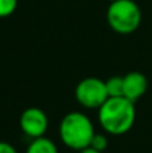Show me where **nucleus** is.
Listing matches in <instances>:
<instances>
[{"label": "nucleus", "instance_id": "1a4fd4ad", "mask_svg": "<svg viewBox=\"0 0 152 153\" xmlns=\"http://www.w3.org/2000/svg\"><path fill=\"white\" fill-rule=\"evenodd\" d=\"M18 8V0H0V19L11 16Z\"/></svg>", "mask_w": 152, "mask_h": 153}, {"label": "nucleus", "instance_id": "f8f14e48", "mask_svg": "<svg viewBox=\"0 0 152 153\" xmlns=\"http://www.w3.org/2000/svg\"><path fill=\"white\" fill-rule=\"evenodd\" d=\"M80 153H102V152L97 151V149L92 148V146H88V148H85V149H82V151H80Z\"/></svg>", "mask_w": 152, "mask_h": 153}, {"label": "nucleus", "instance_id": "7ed1b4c3", "mask_svg": "<svg viewBox=\"0 0 152 153\" xmlns=\"http://www.w3.org/2000/svg\"><path fill=\"white\" fill-rule=\"evenodd\" d=\"M142 10L135 0H115L110 1L107 11L109 27L120 35L135 32L142 24Z\"/></svg>", "mask_w": 152, "mask_h": 153}, {"label": "nucleus", "instance_id": "9b49d317", "mask_svg": "<svg viewBox=\"0 0 152 153\" xmlns=\"http://www.w3.org/2000/svg\"><path fill=\"white\" fill-rule=\"evenodd\" d=\"M0 153H18L16 148L7 141H0Z\"/></svg>", "mask_w": 152, "mask_h": 153}, {"label": "nucleus", "instance_id": "9d476101", "mask_svg": "<svg viewBox=\"0 0 152 153\" xmlns=\"http://www.w3.org/2000/svg\"><path fill=\"white\" fill-rule=\"evenodd\" d=\"M90 146L100 152H104L108 148V136L104 134V133H96L92 138Z\"/></svg>", "mask_w": 152, "mask_h": 153}, {"label": "nucleus", "instance_id": "423d86ee", "mask_svg": "<svg viewBox=\"0 0 152 153\" xmlns=\"http://www.w3.org/2000/svg\"><path fill=\"white\" fill-rule=\"evenodd\" d=\"M124 78V97L127 100L136 102L147 93L148 79L143 73L131 71L123 76Z\"/></svg>", "mask_w": 152, "mask_h": 153}, {"label": "nucleus", "instance_id": "0eeeda50", "mask_svg": "<svg viewBox=\"0 0 152 153\" xmlns=\"http://www.w3.org/2000/svg\"><path fill=\"white\" fill-rule=\"evenodd\" d=\"M26 153H59L58 146L53 140L47 138L46 136L31 140L26 149Z\"/></svg>", "mask_w": 152, "mask_h": 153}, {"label": "nucleus", "instance_id": "6e6552de", "mask_svg": "<svg viewBox=\"0 0 152 153\" xmlns=\"http://www.w3.org/2000/svg\"><path fill=\"white\" fill-rule=\"evenodd\" d=\"M108 97H124V78L123 76H110L105 81Z\"/></svg>", "mask_w": 152, "mask_h": 153}, {"label": "nucleus", "instance_id": "20e7f679", "mask_svg": "<svg viewBox=\"0 0 152 153\" xmlns=\"http://www.w3.org/2000/svg\"><path fill=\"white\" fill-rule=\"evenodd\" d=\"M75 98L78 103L86 109H98L108 100L105 81L97 76H88L75 86Z\"/></svg>", "mask_w": 152, "mask_h": 153}, {"label": "nucleus", "instance_id": "ddd939ff", "mask_svg": "<svg viewBox=\"0 0 152 153\" xmlns=\"http://www.w3.org/2000/svg\"><path fill=\"white\" fill-rule=\"evenodd\" d=\"M108 1H109V3H110V1H115V0H108Z\"/></svg>", "mask_w": 152, "mask_h": 153}, {"label": "nucleus", "instance_id": "39448f33", "mask_svg": "<svg viewBox=\"0 0 152 153\" xmlns=\"http://www.w3.org/2000/svg\"><path fill=\"white\" fill-rule=\"evenodd\" d=\"M22 132L31 140L43 137L48 129V117L40 108H27L19 118Z\"/></svg>", "mask_w": 152, "mask_h": 153}, {"label": "nucleus", "instance_id": "f257e3e1", "mask_svg": "<svg viewBox=\"0 0 152 153\" xmlns=\"http://www.w3.org/2000/svg\"><path fill=\"white\" fill-rule=\"evenodd\" d=\"M135 121V102L125 97H109L98 108V122L104 132L110 136H123L128 133Z\"/></svg>", "mask_w": 152, "mask_h": 153}, {"label": "nucleus", "instance_id": "f03ea898", "mask_svg": "<svg viewBox=\"0 0 152 153\" xmlns=\"http://www.w3.org/2000/svg\"><path fill=\"white\" fill-rule=\"evenodd\" d=\"M61 141L73 151H82L90 146L96 134L92 120L81 111H69L62 117L58 128Z\"/></svg>", "mask_w": 152, "mask_h": 153}]
</instances>
